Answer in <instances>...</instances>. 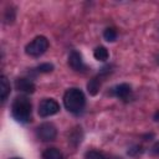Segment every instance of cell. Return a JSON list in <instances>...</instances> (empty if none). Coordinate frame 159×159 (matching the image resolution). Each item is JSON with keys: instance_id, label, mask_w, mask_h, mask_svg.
<instances>
[{"instance_id": "8992f818", "label": "cell", "mask_w": 159, "mask_h": 159, "mask_svg": "<svg viewBox=\"0 0 159 159\" xmlns=\"http://www.w3.org/2000/svg\"><path fill=\"white\" fill-rule=\"evenodd\" d=\"M15 88L19 92H24V93H34L36 89L35 83L26 77H20L15 80Z\"/></svg>"}, {"instance_id": "44dd1931", "label": "cell", "mask_w": 159, "mask_h": 159, "mask_svg": "<svg viewBox=\"0 0 159 159\" xmlns=\"http://www.w3.org/2000/svg\"><path fill=\"white\" fill-rule=\"evenodd\" d=\"M112 159H122V158H117V157H114V158H112Z\"/></svg>"}, {"instance_id": "8fae6325", "label": "cell", "mask_w": 159, "mask_h": 159, "mask_svg": "<svg viewBox=\"0 0 159 159\" xmlns=\"http://www.w3.org/2000/svg\"><path fill=\"white\" fill-rule=\"evenodd\" d=\"M42 159H63V154L57 148H47L42 153Z\"/></svg>"}, {"instance_id": "5bb4252c", "label": "cell", "mask_w": 159, "mask_h": 159, "mask_svg": "<svg viewBox=\"0 0 159 159\" xmlns=\"http://www.w3.org/2000/svg\"><path fill=\"white\" fill-rule=\"evenodd\" d=\"M103 37H104V40L108 41V42L116 41V39H117V31H116V29H113V27H107V29L103 31Z\"/></svg>"}, {"instance_id": "9a60e30c", "label": "cell", "mask_w": 159, "mask_h": 159, "mask_svg": "<svg viewBox=\"0 0 159 159\" xmlns=\"http://www.w3.org/2000/svg\"><path fill=\"white\" fill-rule=\"evenodd\" d=\"M84 159H108L102 152L98 150H88L84 154Z\"/></svg>"}, {"instance_id": "277c9868", "label": "cell", "mask_w": 159, "mask_h": 159, "mask_svg": "<svg viewBox=\"0 0 159 159\" xmlns=\"http://www.w3.org/2000/svg\"><path fill=\"white\" fill-rule=\"evenodd\" d=\"M36 135L42 142H51V140H53L56 138L57 129H56V127L52 123L45 122V123L40 124L36 128Z\"/></svg>"}, {"instance_id": "7402d4cb", "label": "cell", "mask_w": 159, "mask_h": 159, "mask_svg": "<svg viewBox=\"0 0 159 159\" xmlns=\"http://www.w3.org/2000/svg\"><path fill=\"white\" fill-rule=\"evenodd\" d=\"M11 159H21V158H11Z\"/></svg>"}, {"instance_id": "3957f363", "label": "cell", "mask_w": 159, "mask_h": 159, "mask_svg": "<svg viewBox=\"0 0 159 159\" xmlns=\"http://www.w3.org/2000/svg\"><path fill=\"white\" fill-rule=\"evenodd\" d=\"M50 43H48V40L45 37V36H36L31 42H29L25 47V52L29 55V56H32V57H39L41 55H43L47 48H48Z\"/></svg>"}, {"instance_id": "9c48e42d", "label": "cell", "mask_w": 159, "mask_h": 159, "mask_svg": "<svg viewBox=\"0 0 159 159\" xmlns=\"http://www.w3.org/2000/svg\"><path fill=\"white\" fill-rule=\"evenodd\" d=\"M10 91H11V87H10V82L7 80L6 76H1L0 77V99L1 102H5L10 94Z\"/></svg>"}, {"instance_id": "7a4b0ae2", "label": "cell", "mask_w": 159, "mask_h": 159, "mask_svg": "<svg viewBox=\"0 0 159 159\" xmlns=\"http://www.w3.org/2000/svg\"><path fill=\"white\" fill-rule=\"evenodd\" d=\"M32 104L30 99L25 96H19L14 99L11 104V114L20 123H27L31 120Z\"/></svg>"}, {"instance_id": "30bf717a", "label": "cell", "mask_w": 159, "mask_h": 159, "mask_svg": "<svg viewBox=\"0 0 159 159\" xmlns=\"http://www.w3.org/2000/svg\"><path fill=\"white\" fill-rule=\"evenodd\" d=\"M101 83H102V75H98L96 77H93L92 80H89V82L87 83V91L89 94L96 96L101 88Z\"/></svg>"}, {"instance_id": "5b68a950", "label": "cell", "mask_w": 159, "mask_h": 159, "mask_svg": "<svg viewBox=\"0 0 159 159\" xmlns=\"http://www.w3.org/2000/svg\"><path fill=\"white\" fill-rule=\"evenodd\" d=\"M60 111V104L52 98H45L39 104V116L42 118L56 114Z\"/></svg>"}, {"instance_id": "2e32d148", "label": "cell", "mask_w": 159, "mask_h": 159, "mask_svg": "<svg viewBox=\"0 0 159 159\" xmlns=\"http://www.w3.org/2000/svg\"><path fill=\"white\" fill-rule=\"evenodd\" d=\"M53 70V65L52 63H48V62H45V63H41L36 67V71L40 72V73H48Z\"/></svg>"}, {"instance_id": "4fadbf2b", "label": "cell", "mask_w": 159, "mask_h": 159, "mask_svg": "<svg viewBox=\"0 0 159 159\" xmlns=\"http://www.w3.org/2000/svg\"><path fill=\"white\" fill-rule=\"evenodd\" d=\"M81 140H82V130H81V128H75L72 132H71V134H70V137H68V142L73 145V147H77L80 143H81Z\"/></svg>"}, {"instance_id": "7c38bea8", "label": "cell", "mask_w": 159, "mask_h": 159, "mask_svg": "<svg viewBox=\"0 0 159 159\" xmlns=\"http://www.w3.org/2000/svg\"><path fill=\"white\" fill-rule=\"evenodd\" d=\"M93 56H94V58H96L97 61L104 62V61L108 60L109 52H108V50H107L104 46H98V47H96V50L93 51Z\"/></svg>"}, {"instance_id": "ac0fdd59", "label": "cell", "mask_w": 159, "mask_h": 159, "mask_svg": "<svg viewBox=\"0 0 159 159\" xmlns=\"http://www.w3.org/2000/svg\"><path fill=\"white\" fill-rule=\"evenodd\" d=\"M4 20H5L6 24H11L15 20V10H12V9H10V11L6 10L5 15H4Z\"/></svg>"}, {"instance_id": "e0dca14e", "label": "cell", "mask_w": 159, "mask_h": 159, "mask_svg": "<svg viewBox=\"0 0 159 159\" xmlns=\"http://www.w3.org/2000/svg\"><path fill=\"white\" fill-rule=\"evenodd\" d=\"M142 153H143V147L139 144H135L128 149V155H130V157H137Z\"/></svg>"}, {"instance_id": "52a82bcc", "label": "cell", "mask_w": 159, "mask_h": 159, "mask_svg": "<svg viewBox=\"0 0 159 159\" xmlns=\"http://www.w3.org/2000/svg\"><path fill=\"white\" fill-rule=\"evenodd\" d=\"M68 65L72 70L77 71V72H83L86 70V65L83 63L82 56L80 52L77 51H72L68 56Z\"/></svg>"}, {"instance_id": "6da1fadb", "label": "cell", "mask_w": 159, "mask_h": 159, "mask_svg": "<svg viewBox=\"0 0 159 159\" xmlns=\"http://www.w3.org/2000/svg\"><path fill=\"white\" fill-rule=\"evenodd\" d=\"M63 104L68 112L78 114L86 106V97L80 88H70L63 94Z\"/></svg>"}, {"instance_id": "ba28073f", "label": "cell", "mask_w": 159, "mask_h": 159, "mask_svg": "<svg viewBox=\"0 0 159 159\" xmlns=\"http://www.w3.org/2000/svg\"><path fill=\"white\" fill-rule=\"evenodd\" d=\"M130 92H132V88L128 83H120V84H117L112 88L111 94L119 98V99H127L128 96L130 94Z\"/></svg>"}, {"instance_id": "ffe728a7", "label": "cell", "mask_w": 159, "mask_h": 159, "mask_svg": "<svg viewBox=\"0 0 159 159\" xmlns=\"http://www.w3.org/2000/svg\"><path fill=\"white\" fill-rule=\"evenodd\" d=\"M153 118H154V120H157V122H159V109L154 113V116H153Z\"/></svg>"}, {"instance_id": "d6986e66", "label": "cell", "mask_w": 159, "mask_h": 159, "mask_svg": "<svg viewBox=\"0 0 159 159\" xmlns=\"http://www.w3.org/2000/svg\"><path fill=\"white\" fill-rule=\"evenodd\" d=\"M150 153L153 155H159V142H157L152 148H150Z\"/></svg>"}]
</instances>
